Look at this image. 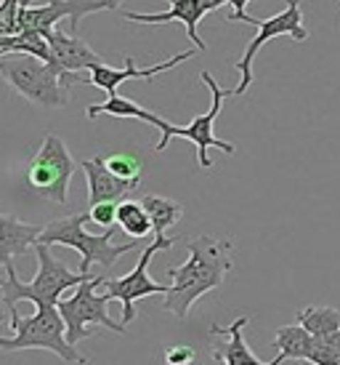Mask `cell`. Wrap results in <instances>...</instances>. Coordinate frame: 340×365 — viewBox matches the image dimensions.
<instances>
[{
    "instance_id": "27",
    "label": "cell",
    "mask_w": 340,
    "mask_h": 365,
    "mask_svg": "<svg viewBox=\"0 0 340 365\" xmlns=\"http://www.w3.org/2000/svg\"><path fill=\"white\" fill-rule=\"evenodd\" d=\"M162 357H165V365H194L197 352L186 344H176V346H168L162 352Z\"/></svg>"
},
{
    "instance_id": "20",
    "label": "cell",
    "mask_w": 340,
    "mask_h": 365,
    "mask_svg": "<svg viewBox=\"0 0 340 365\" xmlns=\"http://www.w3.org/2000/svg\"><path fill=\"white\" fill-rule=\"evenodd\" d=\"M141 203H144V208L149 211L154 235H165L170 227H173V224H179L181 216H184V205H181L179 200L162 197V195H144V197H141Z\"/></svg>"
},
{
    "instance_id": "9",
    "label": "cell",
    "mask_w": 340,
    "mask_h": 365,
    "mask_svg": "<svg viewBox=\"0 0 340 365\" xmlns=\"http://www.w3.org/2000/svg\"><path fill=\"white\" fill-rule=\"evenodd\" d=\"M200 78H202V83L211 88V96H213L211 110L197 115L189 125H170V131L165 133V136H160V142H157V147H154V153L168 150L170 139H186V142H191L194 147H197V163H200V168L208 171V168H213V160L208 158V150H211V147H218L221 153H226V155H234L237 153V147L216 136V120H218V115H221L223 99L231 96V88L229 91H226V88H221L218 81L213 78L211 72H202Z\"/></svg>"
},
{
    "instance_id": "31",
    "label": "cell",
    "mask_w": 340,
    "mask_h": 365,
    "mask_svg": "<svg viewBox=\"0 0 340 365\" xmlns=\"http://www.w3.org/2000/svg\"><path fill=\"white\" fill-rule=\"evenodd\" d=\"M168 3H170V0H168Z\"/></svg>"
},
{
    "instance_id": "13",
    "label": "cell",
    "mask_w": 340,
    "mask_h": 365,
    "mask_svg": "<svg viewBox=\"0 0 340 365\" xmlns=\"http://www.w3.org/2000/svg\"><path fill=\"white\" fill-rule=\"evenodd\" d=\"M83 173L88 179V205L96 203H122L130 195L139 190V182L130 179H120L107 168L104 158H90L83 160Z\"/></svg>"
},
{
    "instance_id": "6",
    "label": "cell",
    "mask_w": 340,
    "mask_h": 365,
    "mask_svg": "<svg viewBox=\"0 0 340 365\" xmlns=\"http://www.w3.org/2000/svg\"><path fill=\"white\" fill-rule=\"evenodd\" d=\"M101 280H104L101 274H88L70 299H61L56 304L64 317V325H67L70 344H80L83 339H90L96 325L115 331V334H125V328H128L110 317V296L96 294V288H101Z\"/></svg>"
},
{
    "instance_id": "12",
    "label": "cell",
    "mask_w": 340,
    "mask_h": 365,
    "mask_svg": "<svg viewBox=\"0 0 340 365\" xmlns=\"http://www.w3.org/2000/svg\"><path fill=\"white\" fill-rule=\"evenodd\" d=\"M216 0H170V9L160 14H136V11H125L122 16L125 21H136V24H170V21H181L186 27L189 41L194 43L197 51H205V43L197 35V24L205 14L216 11Z\"/></svg>"
},
{
    "instance_id": "15",
    "label": "cell",
    "mask_w": 340,
    "mask_h": 365,
    "mask_svg": "<svg viewBox=\"0 0 340 365\" xmlns=\"http://www.w3.org/2000/svg\"><path fill=\"white\" fill-rule=\"evenodd\" d=\"M250 323V314H240L234 323L229 325H213L211 336H223L226 341H216L211 349L213 360H218L223 365H274V363H263L253 355V349L248 346L242 331Z\"/></svg>"
},
{
    "instance_id": "19",
    "label": "cell",
    "mask_w": 340,
    "mask_h": 365,
    "mask_svg": "<svg viewBox=\"0 0 340 365\" xmlns=\"http://www.w3.org/2000/svg\"><path fill=\"white\" fill-rule=\"evenodd\" d=\"M314 339L317 336L309 334L303 325H282L277 336H274V346L280 349V355L274 357L271 363L282 365L285 360H306L309 363L311 349H314Z\"/></svg>"
},
{
    "instance_id": "30",
    "label": "cell",
    "mask_w": 340,
    "mask_h": 365,
    "mask_svg": "<svg viewBox=\"0 0 340 365\" xmlns=\"http://www.w3.org/2000/svg\"><path fill=\"white\" fill-rule=\"evenodd\" d=\"M3 283H6V280H0V296H3ZM0 325H3V312H0Z\"/></svg>"
},
{
    "instance_id": "25",
    "label": "cell",
    "mask_w": 340,
    "mask_h": 365,
    "mask_svg": "<svg viewBox=\"0 0 340 365\" xmlns=\"http://www.w3.org/2000/svg\"><path fill=\"white\" fill-rule=\"evenodd\" d=\"M24 0H0V32L3 35H16V21Z\"/></svg>"
},
{
    "instance_id": "14",
    "label": "cell",
    "mask_w": 340,
    "mask_h": 365,
    "mask_svg": "<svg viewBox=\"0 0 340 365\" xmlns=\"http://www.w3.org/2000/svg\"><path fill=\"white\" fill-rule=\"evenodd\" d=\"M191 56H194V51L176 53V56H170V59L160 61V64H152L147 70H139L136 61L130 59V56H125V67H122V70H115L110 64H96V67L90 70V83L112 96V93H117V88H120L125 81H152L154 75H160V72H165V70H173V67H179L181 61L191 59Z\"/></svg>"
},
{
    "instance_id": "8",
    "label": "cell",
    "mask_w": 340,
    "mask_h": 365,
    "mask_svg": "<svg viewBox=\"0 0 340 365\" xmlns=\"http://www.w3.org/2000/svg\"><path fill=\"white\" fill-rule=\"evenodd\" d=\"M176 243H179L176 237H168V235H154V237H152V243L141 251L139 264L133 267V272L122 274V277H115V280H110V277H104V280H101L104 294L122 304V317H120L122 325H128L130 320L136 317V302H141L144 296H157V294L165 296L170 291V285L152 280L149 264H152V259H154V254H160V251H170Z\"/></svg>"
},
{
    "instance_id": "22",
    "label": "cell",
    "mask_w": 340,
    "mask_h": 365,
    "mask_svg": "<svg viewBox=\"0 0 340 365\" xmlns=\"http://www.w3.org/2000/svg\"><path fill=\"white\" fill-rule=\"evenodd\" d=\"M298 323L314 336H327L340 331V309L335 307H306L298 312Z\"/></svg>"
},
{
    "instance_id": "2",
    "label": "cell",
    "mask_w": 340,
    "mask_h": 365,
    "mask_svg": "<svg viewBox=\"0 0 340 365\" xmlns=\"http://www.w3.org/2000/svg\"><path fill=\"white\" fill-rule=\"evenodd\" d=\"M0 75L9 81V86L35 107L43 110H61L70 102V86L83 83L78 72H67L38 59L32 53H6L0 56Z\"/></svg>"
},
{
    "instance_id": "3",
    "label": "cell",
    "mask_w": 340,
    "mask_h": 365,
    "mask_svg": "<svg viewBox=\"0 0 340 365\" xmlns=\"http://www.w3.org/2000/svg\"><path fill=\"white\" fill-rule=\"evenodd\" d=\"M85 222H90L88 211L56 219V222L43 227V235L38 237V243L75 248L80 254V269L78 272L83 274H90L93 264H99L101 269H112L120 256L139 248V237H133L128 243H115V227H110L107 232L101 235H90L85 232Z\"/></svg>"
},
{
    "instance_id": "7",
    "label": "cell",
    "mask_w": 340,
    "mask_h": 365,
    "mask_svg": "<svg viewBox=\"0 0 340 365\" xmlns=\"http://www.w3.org/2000/svg\"><path fill=\"white\" fill-rule=\"evenodd\" d=\"M72 176H75V160H72L67 144L61 142L56 133H48L38 147V153L30 158L27 182L38 197L56 205H67Z\"/></svg>"
},
{
    "instance_id": "11",
    "label": "cell",
    "mask_w": 340,
    "mask_h": 365,
    "mask_svg": "<svg viewBox=\"0 0 340 365\" xmlns=\"http://www.w3.org/2000/svg\"><path fill=\"white\" fill-rule=\"evenodd\" d=\"M99 11H110L107 0H48L46 6H27L21 3L19 21H16V32H35L48 38L56 30V21L64 16L70 19V32L75 35L80 27V19L88 14H99Z\"/></svg>"
},
{
    "instance_id": "18",
    "label": "cell",
    "mask_w": 340,
    "mask_h": 365,
    "mask_svg": "<svg viewBox=\"0 0 340 365\" xmlns=\"http://www.w3.org/2000/svg\"><path fill=\"white\" fill-rule=\"evenodd\" d=\"M85 115H88L90 120H96L99 115H112V118H133V120L152 123L154 128H160L162 136L170 131L168 120H162L160 115H154V112H149L147 107L130 102V99H125V96H120V93H112L110 99H107V102H101V104H90Z\"/></svg>"
},
{
    "instance_id": "24",
    "label": "cell",
    "mask_w": 340,
    "mask_h": 365,
    "mask_svg": "<svg viewBox=\"0 0 340 365\" xmlns=\"http://www.w3.org/2000/svg\"><path fill=\"white\" fill-rule=\"evenodd\" d=\"M107 160V168H110L115 176L120 179H130V182H141V171H144V163H141L139 155L133 153H117L104 158Z\"/></svg>"
},
{
    "instance_id": "16",
    "label": "cell",
    "mask_w": 340,
    "mask_h": 365,
    "mask_svg": "<svg viewBox=\"0 0 340 365\" xmlns=\"http://www.w3.org/2000/svg\"><path fill=\"white\" fill-rule=\"evenodd\" d=\"M51 46V64H56L67 72H80V70H93L96 64H104L99 53L90 48L88 43L80 41L78 35L64 30H56L48 35Z\"/></svg>"
},
{
    "instance_id": "4",
    "label": "cell",
    "mask_w": 340,
    "mask_h": 365,
    "mask_svg": "<svg viewBox=\"0 0 340 365\" xmlns=\"http://www.w3.org/2000/svg\"><path fill=\"white\" fill-rule=\"evenodd\" d=\"M35 256H38V274L32 283H21L14 262L3 269L6 272V283H3V304L11 309H19V302H32L35 307H56L61 302V294L78 288V285L88 277L83 272H72L70 267L53 259L51 245L35 243Z\"/></svg>"
},
{
    "instance_id": "28",
    "label": "cell",
    "mask_w": 340,
    "mask_h": 365,
    "mask_svg": "<svg viewBox=\"0 0 340 365\" xmlns=\"http://www.w3.org/2000/svg\"><path fill=\"white\" fill-rule=\"evenodd\" d=\"M248 3H253V0H216V6H231V16L229 21H245V24H253L255 21V16H250L248 14Z\"/></svg>"
},
{
    "instance_id": "5",
    "label": "cell",
    "mask_w": 340,
    "mask_h": 365,
    "mask_svg": "<svg viewBox=\"0 0 340 365\" xmlns=\"http://www.w3.org/2000/svg\"><path fill=\"white\" fill-rule=\"evenodd\" d=\"M16 336H0V352H19V349H48L59 355L64 363L88 365V357L80 355L75 344L67 341V325L59 307H35V314L19 317Z\"/></svg>"
},
{
    "instance_id": "23",
    "label": "cell",
    "mask_w": 340,
    "mask_h": 365,
    "mask_svg": "<svg viewBox=\"0 0 340 365\" xmlns=\"http://www.w3.org/2000/svg\"><path fill=\"white\" fill-rule=\"evenodd\" d=\"M311 365H340V331L314 339V349L309 357Z\"/></svg>"
},
{
    "instance_id": "26",
    "label": "cell",
    "mask_w": 340,
    "mask_h": 365,
    "mask_svg": "<svg viewBox=\"0 0 340 365\" xmlns=\"http://www.w3.org/2000/svg\"><path fill=\"white\" fill-rule=\"evenodd\" d=\"M88 213H90V222L104 227V230H110L117 224V203H96V205H88Z\"/></svg>"
},
{
    "instance_id": "1",
    "label": "cell",
    "mask_w": 340,
    "mask_h": 365,
    "mask_svg": "<svg viewBox=\"0 0 340 365\" xmlns=\"http://www.w3.org/2000/svg\"><path fill=\"white\" fill-rule=\"evenodd\" d=\"M189 256L181 267H168V274L173 285L165 294L162 309L176 314L179 320L189 317V309L200 302L205 294H211L223 285L229 269L234 267V245L223 237L200 235L194 240H186Z\"/></svg>"
},
{
    "instance_id": "29",
    "label": "cell",
    "mask_w": 340,
    "mask_h": 365,
    "mask_svg": "<svg viewBox=\"0 0 340 365\" xmlns=\"http://www.w3.org/2000/svg\"><path fill=\"white\" fill-rule=\"evenodd\" d=\"M107 3H110V11H117L122 6V0H107Z\"/></svg>"
},
{
    "instance_id": "21",
    "label": "cell",
    "mask_w": 340,
    "mask_h": 365,
    "mask_svg": "<svg viewBox=\"0 0 340 365\" xmlns=\"http://www.w3.org/2000/svg\"><path fill=\"white\" fill-rule=\"evenodd\" d=\"M117 227H120L122 232L130 235V237H144V235L154 232L152 230V219H149V211L144 208L141 200H122L117 203Z\"/></svg>"
},
{
    "instance_id": "10",
    "label": "cell",
    "mask_w": 340,
    "mask_h": 365,
    "mask_svg": "<svg viewBox=\"0 0 340 365\" xmlns=\"http://www.w3.org/2000/svg\"><path fill=\"white\" fill-rule=\"evenodd\" d=\"M258 27V35L248 43V48L242 53V59L237 61V70H240V83L237 88H231V96H242L248 93V88L253 86V59L258 56V51L271 41V38H282L287 35L292 41H309V30L303 24V11H300V0H287V9L280 11L277 16H269V19H255L253 21Z\"/></svg>"
},
{
    "instance_id": "17",
    "label": "cell",
    "mask_w": 340,
    "mask_h": 365,
    "mask_svg": "<svg viewBox=\"0 0 340 365\" xmlns=\"http://www.w3.org/2000/svg\"><path fill=\"white\" fill-rule=\"evenodd\" d=\"M41 235V224H27L11 213H0V269H6L16 256L35 248Z\"/></svg>"
}]
</instances>
